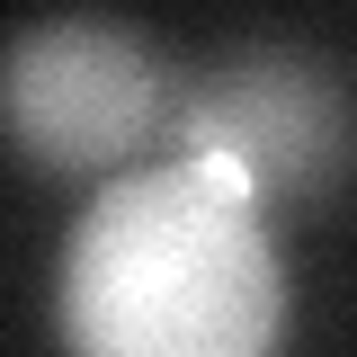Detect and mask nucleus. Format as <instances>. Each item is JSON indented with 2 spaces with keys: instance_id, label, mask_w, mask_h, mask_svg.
Returning <instances> with one entry per match:
<instances>
[{
  "instance_id": "f257e3e1",
  "label": "nucleus",
  "mask_w": 357,
  "mask_h": 357,
  "mask_svg": "<svg viewBox=\"0 0 357 357\" xmlns=\"http://www.w3.org/2000/svg\"><path fill=\"white\" fill-rule=\"evenodd\" d=\"M54 321L72 357H277L286 277L259 206H232L188 161H161L107 178L72 223Z\"/></svg>"
},
{
  "instance_id": "f03ea898",
  "label": "nucleus",
  "mask_w": 357,
  "mask_h": 357,
  "mask_svg": "<svg viewBox=\"0 0 357 357\" xmlns=\"http://www.w3.org/2000/svg\"><path fill=\"white\" fill-rule=\"evenodd\" d=\"M0 116L18 161L54 178H107L126 152L170 143L178 72H161L107 18H27L0 54Z\"/></svg>"
},
{
  "instance_id": "7ed1b4c3",
  "label": "nucleus",
  "mask_w": 357,
  "mask_h": 357,
  "mask_svg": "<svg viewBox=\"0 0 357 357\" xmlns=\"http://www.w3.org/2000/svg\"><path fill=\"white\" fill-rule=\"evenodd\" d=\"M197 152H241L268 206L331 197L357 161V107L340 63L295 45H250L206 72H178L170 161H197Z\"/></svg>"
}]
</instances>
